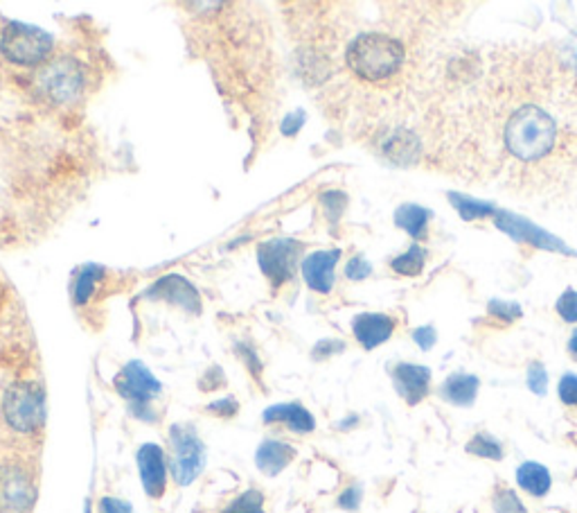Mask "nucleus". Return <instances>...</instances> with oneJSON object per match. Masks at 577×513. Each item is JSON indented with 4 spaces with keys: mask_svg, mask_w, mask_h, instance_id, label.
I'll return each instance as SVG.
<instances>
[{
    "mask_svg": "<svg viewBox=\"0 0 577 513\" xmlns=\"http://www.w3.org/2000/svg\"><path fill=\"white\" fill-rule=\"evenodd\" d=\"M562 139L564 131L555 114L546 105L526 100L498 123V156H508L519 175H541V165L560 156Z\"/></svg>",
    "mask_w": 577,
    "mask_h": 513,
    "instance_id": "nucleus-1",
    "label": "nucleus"
},
{
    "mask_svg": "<svg viewBox=\"0 0 577 513\" xmlns=\"http://www.w3.org/2000/svg\"><path fill=\"white\" fill-rule=\"evenodd\" d=\"M350 71L366 84H388L404 71L407 46L386 32H361L345 50Z\"/></svg>",
    "mask_w": 577,
    "mask_h": 513,
    "instance_id": "nucleus-2",
    "label": "nucleus"
},
{
    "mask_svg": "<svg viewBox=\"0 0 577 513\" xmlns=\"http://www.w3.org/2000/svg\"><path fill=\"white\" fill-rule=\"evenodd\" d=\"M0 415L16 434L32 436L42 432L48 421V396L44 385L34 381L12 383L0 398Z\"/></svg>",
    "mask_w": 577,
    "mask_h": 513,
    "instance_id": "nucleus-3",
    "label": "nucleus"
},
{
    "mask_svg": "<svg viewBox=\"0 0 577 513\" xmlns=\"http://www.w3.org/2000/svg\"><path fill=\"white\" fill-rule=\"evenodd\" d=\"M169 473L176 487H192L205 470L208 448L192 423H174L167 432Z\"/></svg>",
    "mask_w": 577,
    "mask_h": 513,
    "instance_id": "nucleus-4",
    "label": "nucleus"
},
{
    "mask_svg": "<svg viewBox=\"0 0 577 513\" xmlns=\"http://www.w3.org/2000/svg\"><path fill=\"white\" fill-rule=\"evenodd\" d=\"M39 498L36 468L23 457H0V513H32Z\"/></svg>",
    "mask_w": 577,
    "mask_h": 513,
    "instance_id": "nucleus-5",
    "label": "nucleus"
},
{
    "mask_svg": "<svg viewBox=\"0 0 577 513\" xmlns=\"http://www.w3.org/2000/svg\"><path fill=\"white\" fill-rule=\"evenodd\" d=\"M55 50V39L48 32L27 23H10L0 34V53L14 66H42Z\"/></svg>",
    "mask_w": 577,
    "mask_h": 513,
    "instance_id": "nucleus-6",
    "label": "nucleus"
},
{
    "mask_svg": "<svg viewBox=\"0 0 577 513\" xmlns=\"http://www.w3.org/2000/svg\"><path fill=\"white\" fill-rule=\"evenodd\" d=\"M114 387L118 396L127 400L129 415L144 407H154V403L163 396V383L152 373V369L140 360H129L118 371Z\"/></svg>",
    "mask_w": 577,
    "mask_h": 513,
    "instance_id": "nucleus-7",
    "label": "nucleus"
},
{
    "mask_svg": "<svg viewBox=\"0 0 577 513\" xmlns=\"http://www.w3.org/2000/svg\"><path fill=\"white\" fill-rule=\"evenodd\" d=\"M36 84L57 105H68V102H75L84 91L82 66L70 57L57 59L44 68Z\"/></svg>",
    "mask_w": 577,
    "mask_h": 513,
    "instance_id": "nucleus-8",
    "label": "nucleus"
},
{
    "mask_svg": "<svg viewBox=\"0 0 577 513\" xmlns=\"http://www.w3.org/2000/svg\"><path fill=\"white\" fill-rule=\"evenodd\" d=\"M303 245L292 237H273L258 247V265L273 285H284L294 279Z\"/></svg>",
    "mask_w": 577,
    "mask_h": 513,
    "instance_id": "nucleus-9",
    "label": "nucleus"
},
{
    "mask_svg": "<svg viewBox=\"0 0 577 513\" xmlns=\"http://www.w3.org/2000/svg\"><path fill=\"white\" fill-rule=\"evenodd\" d=\"M136 466L144 495L150 500H161L169 485V462L161 443H142L136 451Z\"/></svg>",
    "mask_w": 577,
    "mask_h": 513,
    "instance_id": "nucleus-10",
    "label": "nucleus"
},
{
    "mask_svg": "<svg viewBox=\"0 0 577 513\" xmlns=\"http://www.w3.org/2000/svg\"><path fill=\"white\" fill-rule=\"evenodd\" d=\"M150 301H165L169 305L180 307V311L199 317L201 315V294L199 290L180 273H165L148 292H144Z\"/></svg>",
    "mask_w": 577,
    "mask_h": 513,
    "instance_id": "nucleus-11",
    "label": "nucleus"
},
{
    "mask_svg": "<svg viewBox=\"0 0 577 513\" xmlns=\"http://www.w3.org/2000/svg\"><path fill=\"white\" fill-rule=\"evenodd\" d=\"M339 258H341V249H325L309 254L301 267L305 283L318 294H330L334 288Z\"/></svg>",
    "mask_w": 577,
    "mask_h": 513,
    "instance_id": "nucleus-12",
    "label": "nucleus"
},
{
    "mask_svg": "<svg viewBox=\"0 0 577 513\" xmlns=\"http://www.w3.org/2000/svg\"><path fill=\"white\" fill-rule=\"evenodd\" d=\"M262 423L264 425H284L286 430H292L296 434H311L316 430L314 415L298 400L269 405L262 412Z\"/></svg>",
    "mask_w": 577,
    "mask_h": 513,
    "instance_id": "nucleus-13",
    "label": "nucleus"
},
{
    "mask_svg": "<svg viewBox=\"0 0 577 513\" xmlns=\"http://www.w3.org/2000/svg\"><path fill=\"white\" fill-rule=\"evenodd\" d=\"M392 383L397 394H400L409 405H417L428 394L431 371L422 364L402 362L392 369Z\"/></svg>",
    "mask_w": 577,
    "mask_h": 513,
    "instance_id": "nucleus-14",
    "label": "nucleus"
},
{
    "mask_svg": "<svg viewBox=\"0 0 577 513\" xmlns=\"http://www.w3.org/2000/svg\"><path fill=\"white\" fill-rule=\"evenodd\" d=\"M352 333L361 347L366 351H373L390 339V335L395 333V319L379 313L356 315L352 322Z\"/></svg>",
    "mask_w": 577,
    "mask_h": 513,
    "instance_id": "nucleus-15",
    "label": "nucleus"
},
{
    "mask_svg": "<svg viewBox=\"0 0 577 513\" xmlns=\"http://www.w3.org/2000/svg\"><path fill=\"white\" fill-rule=\"evenodd\" d=\"M296 457H298V451L292 446V443L269 436L260 443L256 451V466L262 475L278 477Z\"/></svg>",
    "mask_w": 577,
    "mask_h": 513,
    "instance_id": "nucleus-16",
    "label": "nucleus"
},
{
    "mask_svg": "<svg viewBox=\"0 0 577 513\" xmlns=\"http://www.w3.org/2000/svg\"><path fill=\"white\" fill-rule=\"evenodd\" d=\"M496 215V226L505 233H510L513 237H517V241L526 243V245H532V247H544V249H564L562 243H557L553 235H549L546 231H541L537 226H532L530 222L513 215V213H505V211H498L494 213Z\"/></svg>",
    "mask_w": 577,
    "mask_h": 513,
    "instance_id": "nucleus-17",
    "label": "nucleus"
},
{
    "mask_svg": "<svg viewBox=\"0 0 577 513\" xmlns=\"http://www.w3.org/2000/svg\"><path fill=\"white\" fill-rule=\"evenodd\" d=\"M440 392H443V398L447 403L458 405V407H467L476 400L479 378L476 375H469V373H454L445 381Z\"/></svg>",
    "mask_w": 577,
    "mask_h": 513,
    "instance_id": "nucleus-18",
    "label": "nucleus"
},
{
    "mask_svg": "<svg viewBox=\"0 0 577 513\" xmlns=\"http://www.w3.org/2000/svg\"><path fill=\"white\" fill-rule=\"evenodd\" d=\"M517 482L526 493H530L534 498H544L553 485L549 468L541 466V464H534V462H526L523 466H519Z\"/></svg>",
    "mask_w": 577,
    "mask_h": 513,
    "instance_id": "nucleus-19",
    "label": "nucleus"
},
{
    "mask_svg": "<svg viewBox=\"0 0 577 513\" xmlns=\"http://www.w3.org/2000/svg\"><path fill=\"white\" fill-rule=\"evenodd\" d=\"M104 273H106V269L102 265H93V263H89L80 269L75 285H72V299H75L78 305H86L93 299V294L97 292V285L104 279Z\"/></svg>",
    "mask_w": 577,
    "mask_h": 513,
    "instance_id": "nucleus-20",
    "label": "nucleus"
},
{
    "mask_svg": "<svg viewBox=\"0 0 577 513\" xmlns=\"http://www.w3.org/2000/svg\"><path fill=\"white\" fill-rule=\"evenodd\" d=\"M395 224L404 229L407 233L420 237L428 224V213L422 207H415V203H407V207H400L395 213Z\"/></svg>",
    "mask_w": 577,
    "mask_h": 513,
    "instance_id": "nucleus-21",
    "label": "nucleus"
},
{
    "mask_svg": "<svg viewBox=\"0 0 577 513\" xmlns=\"http://www.w3.org/2000/svg\"><path fill=\"white\" fill-rule=\"evenodd\" d=\"M220 513H267L264 493L258 489H246L237 498H233Z\"/></svg>",
    "mask_w": 577,
    "mask_h": 513,
    "instance_id": "nucleus-22",
    "label": "nucleus"
},
{
    "mask_svg": "<svg viewBox=\"0 0 577 513\" xmlns=\"http://www.w3.org/2000/svg\"><path fill=\"white\" fill-rule=\"evenodd\" d=\"M449 201L456 207V211L464 218V220H479V218H487L494 213V209L490 207V203H483V201H476L472 197H464V195H458V193H451L449 195Z\"/></svg>",
    "mask_w": 577,
    "mask_h": 513,
    "instance_id": "nucleus-23",
    "label": "nucleus"
},
{
    "mask_svg": "<svg viewBox=\"0 0 577 513\" xmlns=\"http://www.w3.org/2000/svg\"><path fill=\"white\" fill-rule=\"evenodd\" d=\"M424 258H426L424 249L413 245L407 254H402L400 258H395L390 263V267L397 273H402V277H417V273H422V269H424Z\"/></svg>",
    "mask_w": 577,
    "mask_h": 513,
    "instance_id": "nucleus-24",
    "label": "nucleus"
},
{
    "mask_svg": "<svg viewBox=\"0 0 577 513\" xmlns=\"http://www.w3.org/2000/svg\"><path fill=\"white\" fill-rule=\"evenodd\" d=\"M467 453H472L483 459H494V462L503 459V446L490 434H476L472 441L467 443Z\"/></svg>",
    "mask_w": 577,
    "mask_h": 513,
    "instance_id": "nucleus-25",
    "label": "nucleus"
},
{
    "mask_svg": "<svg viewBox=\"0 0 577 513\" xmlns=\"http://www.w3.org/2000/svg\"><path fill=\"white\" fill-rule=\"evenodd\" d=\"M235 353L237 358L244 362V366L248 369V373L256 378L260 385H262V373H264V364L258 355V351L252 349L250 345H246V341H239V345H235Z\"/></svg>",
    "mask_w": 577,
    "mask_h": 513,
    "instance_id": "nucleus-26",
    "label": "nucleus"
},
{
    "mask_svg": "<svg viewBox=\"0 0 577 513\" xmlns=\"http://www.w3.org/2000/svg\"><path fill=\"white\" fill-rule=\"evenodd\" d=\"M492 506L496 513H528L523 502L519 500V495L510 489H501L494 493L492 498Z\"/></svg>",
    "mask_w": 577,
    "mask_h": 513,
    "instance_id": "nucleus-27",
    "label": "nucleus"
},
{
    "mask_svg": "<svg viewBox=\"0 0 577 513\" xmlns=\"http://www.w3.org/2000/svg\"><path fill=\"white\" fill-rule=\"evenodd\" d=\"M320 203H322V209H325V215L330 218V222H337L343 215L345 207H348V197L341 190H328L320 197Z\"/></svg>",
    "mask_w": 577,
    "mask_h": 513,
    "instance_id": "nucleus-28",
    "label": "nucleus"
},
{
    "mask_svg": "<svg viewBox=\"0 0 577 513\" xmlns=\"http://www.w3.org/2000/svg\"><path fill=\"white\" fill-rule=\"evenodd\" d=\"M205 412L216 417V419H235L239 415V403L235 396H224V398H216L210 405H205Z\"/></svg>",
    "mask_w": 577,
    "mask_h": 513,
    "instance_id": "nucleus-29",
    "label": "nucleus"
},
{
    "mask_svg": "<svg viewBox=\"0 0 577 513\" xmlns=\"http://www.w3.org/2000/svg\"><path fill=\"white\" fill-rule=\"evenodd\" d=\"M528 387L537 396H544L546 394V389H549V373H546L544 366H541V364H532L528 369Z\"/></svg>",
    "mask_w": 577,
    "mask_h": 513,
    "instance_id": "nucleus-30",
    "label": "nucleus"
},
{
    "mask_svg": "<svg viewBox=\"0 0 577 513\" xmlns=\"http://www.w3.org/2000/svg\"><path fill=\"white\" fill-rule=\"evenodd\" d=\"M373 273L370 263L364 256H354L348 265H345V277L350 281H366Z\"/></svg>",
    "mask_w": 577,
    "mask_h": 513,
    "instance_id": "nucleus-31",
    "label": "nucleus"
},
{
    "mask_svg": "<svg viewBox=\"0 0 577 513\" xmlns=\"http://www.w3.org/2000/svg\"><path fill=\"white\" fill-rule=\"evenodd\" d=\"M557 313L562 315L564 322L568 324H575L577 322V292L573 290H566L560 301H557Z\"/></svg>",
    "mask_w": 577,
    "mask_h": 513,
    "instance_id": "nucleus-32",
    "label": "nucleus"
},
{
    "mask_svg": "<svg viewBox=\"0 0 577 513\" xmlns=\"http://www.w3.org/2000/svg\"><path fill=\"white\" fill-rule=\"evenodd\" d=\"M343 351H345L343 341H339V339H320L318 345L314 347V351H311V358L320 362V360H328L332 355H339Z\"/></svg>",
    "mask_w": 577,
    "mask_h": 513,
    "instance_id": "nucleus-33",
    "label": "nucleus"
},
{
    "mask_svg": "<svg viewBox=\"0 0 577 513\" xmlns=\"http://www.w3.org/2000/svg\"><path fill=\"white\" fill-rule=\"evenodd\" d=\"M305 120H307V114L303 109L286 114L280 123V133L286 136V139H292V136H296L305 127Z\"/></svg>",
    "mask_w": 577,
    "mask_h": 513,
    "instance_id": "nucleus-34",
    "label": "nucleus"
},
{
    "mask_svg": "<svg viewBox=\"0 0 577 513\" xmlns=\"http://www.w3.org/2000/svg\"><path fill=\"white\" fill-rule=\"evenodd\" d=\"M97 513H133L131 502L114 495H104L97 502Z\"/></svg>",
    "mask_w": 577,
    "mask_h": 513,
    "instance_id": "nucleus-35",
    "label": "nucleus"
},
{
    "mask_svg": "<svg viewBox=\"0 0 577 513\" xmlns=\"http://www.w3.org/2000/svg\"><path fill=\"white\" fill-rule=\"evenodd\" d=\"M560 398L568 407H577V375L566 373L560 383Z\"/></svg>",
    "mask_w": 577,
    "mask_h": 513,
    "instance_id": "nucleus-36",
    "label": "nucleus"
},
{
    "mask_svg": "<svg viewBox=\"0 0 577 513\" xmlns=\"http://www.w3.org/2000/svg\"><path fill=\"white\" fill-rule=\"evenodd\" d=\"M490 313H492L494 317H498V319H508V322H513V319L521 317V307H519L517 303L494 301V303H490Z\"/></svg>",
    "mask_w": 577,
    "mask_h": 513,
    "instance_id": "nucleus-37",
    "label": "nucleus"
},
{
    "mask_svg": "<svg viewBox=\"0 0 577 513\" xmlns=\"http://www.w3.org/2000/svg\"><path fill=\"white\" fill-rule=\"evenodd\" d=\"M341 509L345 511H356L358 504H361V489L358 487H350L345 489L341 495H339V502H337Z\"/></svg>",
    "mask_w": 577,
    "mask_h": 513,
    "instance_id": "nucleus-38",
    "label": "nucleus"
},
{
    "mask_svg": "<svg viewBox=\"0 0 577 513\" xmlns=\"http://www.w3.org/2000/svg\"><path fill=\"white\" fill-rule=\"evenodd\" d=\"M413 339L420 345L422 351H428L433 345H436V330H433L431 326H424V328H417L413 333Z\"/></svg>",
    "mask_w": 577,
    "mask_h": 513,
    "instance_id": "nucleus-39",
    "label": "nucleus"
},
{
    "mask_svg": "<svg viewBox=\"0 0 577 513\" xmlns=\"http://www.w3.org/2000/svg\"><path fill=\"white\" fill-rule=\"evenodd\" d=\"M568 351H570V355L577 360V330L573 333V337H570V341H568Z\"/></svg>",
    "mask_w": 577,
    "mask_h": 513,
    "instance_id": "nucleus-40",
    "label": "nucleus"
},
{
    "mask_svg": "<svg viewBox=\"0 0 577 513\" xmlns=\"http://www.w3.org/2000/svg\"><path fill=\"white\" fill-rule=\"evenodd\" d=\"M356 421H358V419H356V417H348V419H345V421H343V423H339V425H337V428H339V430H348V428H350V425H356Z\"/></svg>",
    "mask_w": 577,
    "mask_h": 513,
    "instance_id": "nucleus-41",
    "label": "nucleus"
}]
</instances>
